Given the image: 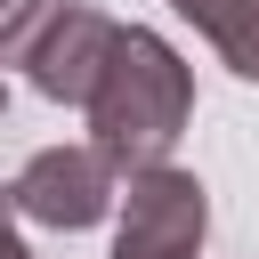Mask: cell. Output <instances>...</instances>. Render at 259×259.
<instances>
[{"label":"cell","instance_id":"3","mask_svg":"<svg viewBox=\"0 0 259 259\" xmlns=\"http://www.w3.org/2000/svg\"><path fill=\"white\" fill-rule=\"evenodd\" d=\"M121 178H130V170H121L105 146H40V154L16 170L8 202H16L24 227H65V235H81V227H97V219L113 210Z\"/></svg>","mask_w":259,"mask_h":259},{"label":"cell","instance_id":"4","mask_svg":"<svg viewBox=\"0 0 259 259\" xmlns=\"http://www.w3.org/2000/svg\"><path fill=\"white\" fill-rule=\"evenodd\" d=\"M202 235H210V194L194 170H178V162L130 170L113 259H202Z\"/></svg>","mask_w":259,"mask_h":259},{"label":"cell","instance_id":"5","mask_svg":"<svg viewBox=\"0 0 259 259\" xmlns=\"http://www.w3.org/2000/svg\"><path fill=\"white\" fill-rule=\"evenodd\" d=\"M170 8L227 57V73L259 81V0H170Z\"/></svg>","mask_w":259,"mask_h":259},{"label":"cell","instance_id":"1","mask_svg":"<svg viewBox=\"0 0 259 259\" xmlns=\"http://www.w3.org/2000/svg\"><path fill=\"white\" fill-rule=\"evenodd\" d=\"M81 113H89V146H105L121 170H154V162H170V146L194 121V73L162 32L121 24Z\"/></svg>","mask_w":259,"mask_h":259},{"label":"cell","instance_id":"6","mask_svg":"<svg viewBox=\"0 0 259 259\" xmlns=\"http://www.w3.org/2000/svg\"><path fill=\"white\" fill-rule=\"evenodd\" d=\"M8 259H32V251H8Z\"/></svg>","mask_w":259,"mask_h":259},{"label":"cell","instance_id":"2","mask_svg":"<svg viewBox=\"0 0 259 259\" xmlns=\"http://www.w3.org/2000/svg\"><path fill=\"white\" fill-rule=\"evenodd\" d=\"M121 24L81 0H0V57L49 97V105H89Z\"/></svg>","mask_w":259,"mask_h":259}]
</instances>
